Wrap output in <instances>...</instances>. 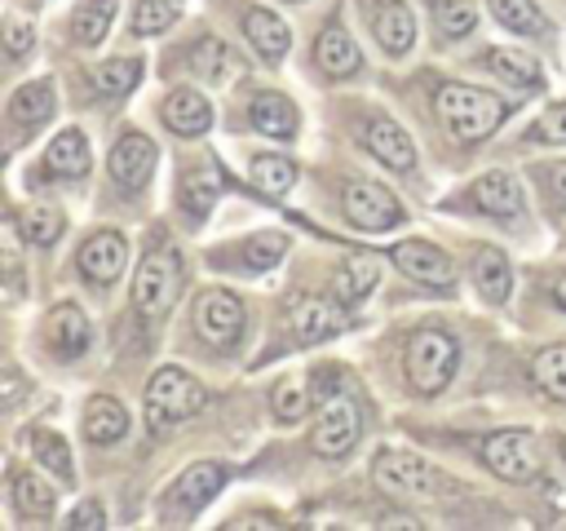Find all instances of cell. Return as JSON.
Here are the masks:
<instances>
[{
  "label": "cell",
  "instance_id": "484cf974",
  "mask_svg": "<svg viewBox=\"0 0 566 531\" xmlns=\"http://www.w3.org/2000/svg\"><path fill=\"white\" fill-rule=\"evenodd\" d=\"M469 270H473V283H478V292H482L486 301H504V296L513 292V270H509V257H504V252L478 248L473 261H469Z\"/></svg>",
  "mask_w": 566,
  "mask_h": 531
},
{
  "label": "cell",
  "instance_id": "277c9868",
  "mask_svg": "<svg viewBox=\"0 0 566 531\" xmlns=\"http://www.w3.org/2000/svg\"><path fill=\"white\" fill-rule=\"evenodd\" d=\"M455 363H460V345H455V336H447L438 327H420L407 341V376L420 394L447 389V381L455 376Z\"/></svg>",
  "mask_w": 566,
  "mask_h": 531
},
{
  "label": "cell",
  "instance_id": "e575fe53",
  "mask_svg": "<svg viewBox=\"0 0 566 531\" xmlns=\"http://www.w3.org/2000/svg\"><path fill=\"white\" fill-rule=\"evenodd\" d=\"M88 80H93V93H102V97H124V93L142 80V62H137V58H111V62L97 66Z\"/></svg>",
  "mask_w": 566,
  "mask_h": 531
},
{
  "label": "cell",
  "instance_id": "83f0119b",
  "mask_svg": "<svg viewBox=\"0 0 566 531\" xmlns=\"http://www.w3.org/2000/svg\"><path fill=\"white\" fill-rule=\"evenodd\" d=\"M217 190H221V173H217L212 164L190 168V173L181 177V190H177L186 217H190V221H203V217L212 212V204H217Z\"/></svg>",
  "mask_w": 566,
  "mask_h": 531
},
{
  "label": "cell",
  "instance_id": "f35d334b",
  "mask_svg": "<svg viewBox=\"0 0 566 531\" xmlns=\"http://www.w3.org/2000/svg\"><path fill=\"white\" fill-rule=\"evenodd\" d=\"M181 18V0H137L133 13V31L137 35H159Z\"/></svg>",
  "mask_w": 566,
  "mask_h": 531
},
{
  "label": "cell",
  "instance_id": "5bb4252c",
  "mask_svg": "<svg viewBox=\"0 0 566 531\" xmlns=\"http://www.w3.org/2000/svg\"><path fill=\"white\" fill-rule=\"evenodd\" d=\"M44 341H49V350H53V354H62V358H80V354L88 350V341H93L84 310H80L75 301L53 305V310H49V319H44Z\"/></svg>",
  "mask_w": 566,
  "mask_h": 531
},
{
  "label": "cell",
  "instance_id": "bcb514c9",
  "mask_svg": "<svg viewBox=\"0 0 566 531\" xmlns=\"http://www.w3.org/2000/svg\"><path fill=\"white\" fill-rule=\"evenodd\" d=\"M548 186H553V195L566 204V164H557V168H548Z\"/></svg>",
  "mask_w": 566,
  "mask_h": 531
},
{
  "label": "cell",
  "instance_id": "d6a6232c",
  "mask_svg": "<svg viewBox=\"0 0 566 531\" xmlns=\"http://www.w3.org/2000/svg\"><path fill=\"white\" fill-rule=\"evenodd\" d=\"M115 9H119V0H80L75 13H71V35H75L80 44L106 40V31H111V22H115Z\"/></svg>",
  "mask_w": 566,
  "mask_h": 531
},
{
  "label": "cell",
  "instance_id": "681fc988",
  "mask_svg": "<svg viewBox=\"0 0 566 531\" xmlns=\"http://www.w3.org/2000/svg\"><path fill=\"white\" fill-rule=\"evenodd\" d=\"M562 451H566V442H562Z\"/></svg>",
  "mask_w": 566,
  "mask_h": 531
},
{
  "label": "cell",
  "instance_id": "f1b7e54d",
  "mask_svg": "<svg viewBox=\"0 0 566 531\" xmlns=\"http://www.w3.org/2000/svg\"><path fill=\"white\" fill-rule=\"evenodd\" d=\"M376 40L385 44V53H407L416 44V18L402 0H385L376 13Z\"/></svg>",
  "mask_w": 566,
  "mask_h": 531
},
{
  "label": "cell",
  "instance_id": "f6af8a7d",
  "mask_svg": "<svg viewBox=\"0 0 566 531\" xmlns=\"http://www.w3.org/2000/svg\"><path fill=\"white\" fill-rule=\"evenodd\" d=\"M71 527H106V509L97 500H84L75 513H71Z\"/></svg>",
  "mask_w": 566,
  "mask_h": 531
},
{
  "label": "cell",
  "instance_id": "4dcf8cb0",
  "mask_svg": "<svg viewBox=\"0 0 566 531\" xmlns=\"http://www.w3.org/2000/svg\"><path fill=\"white\" fill-rule=\"evenodd\" d=\"M31 456H35V465L49 469L57 482H75V456H71V447H66L62 434L35 429V434H31Z\"/></svg>",
  "mask_w": 566,
  "mask_h": 531
},
{
  "label": "cell",
  "instance_id": "8d00e7d4",
  "mask_svg": "<svg viewBox=\"0 0 566 531\" xmlns=\"http://www.w3.org/2000/svg\"><path fill=\"white\" fill-rule=\"evenodd\" d=\"M531 372H535V385H539L544 394L566 398V345H548V350H539L535 363H531Z\"/></svg>",
  "mask_w": 566,
  "mask_h": 531
},
{
  "label": "cell",
  "instance_id": "ee69618b",
  "mask_svg": "<svg viewBox=\"0 0 566 531\" xmlns=\"http://www.w3.org/2000/svg\"><path fill=\"white\" fill-rule=\"evenodd\" d=\"M4 44H9V58H22L35 49V27L27 18H9L4 22Z\"/></svg>",
  "mask_w": 566,
  "mask_h": 531
},
{
  "label": "cell",
  "instance_id": "6da1fadb",
  "mask_svg": "<svg viewBox=\"0 0 566 531\" xmlns=\"http://www.w3.org/2000/svg\"><path fill=\"white\" fill-rule=\"evenodd\" d=\"M433 111L438 119H447V128L464 142H482L486 133H495L509 115V102L486 93V88H473V84H438L433 93Z\"/></svg>",
  "mask_w": 566,
  "mask_h": 531
},
{
  "label": "cell",
  "instance_id": "60d3db41",
  "mask_svg": "<svg viewBox=\"0 0 566 531\" xmlns=\"http://www.w3.org/2000/svg\"><path fill=\"white\" fill-rule=\"evenodd\" d=\"M310 412V394H305V381H296V376H283L279 385H274V416L283 420V425H292V420H301Z\"/></svg>",
  "mask_w": 566,
  "mask_h": 531
},
{
  "label": "cell",
  "instance_id": "603a6c76",
  "mask_svg": "<svg viewBox=\"0 0 566 531\" xmlns=\"http://www.w3.org/2000/svg\"><path fill=\"white\" fill-rule=\"evenodd\" d=\"M88 164H93V155H88V137L80 128H62L44 150V168L53 177H84Z\"/></svg>",
  "mask_w": 566,
  "mask_h": 531
},
{
  "label": "cell",
  "instance_id": "c3c4849f",
  "mask_svg": "<svg viewBox=\"0 0 566 531\" xmlns=\"http://www.w3.org/2000/svg\"><path fill=\"white\" fill-rule=\"evenodd\" d=\"M283 4H296V0H283Z\"/></svg>",
  "mask_w": 566,
  "mask_h": 531
},
{
  "label": "cell",
  "instance_id": "7402d4cb",
  "mask_svg": "<svg viewBox=\"0 0 566 531\" xmlns=\"http://www.w3.org/2000/svg\"><path fill=\"white\" fill-rule=\"evenodd\" d=\"M283 252H287V235H279V230H261V235L234 243V248L226 252L221 266H234V270H270V266L283 261Z\"/></svg>",
  "mask_w": 566,
  "mask_h": 531
},
{
  "label": "cell",
  "instance_id": "8992f818",
  "mask_svg": "<svg viewBox=\"0 0 566 531\" xmlns=\"http://www.w3.org/2000/svg\"><path fill=\"white\" fill-rule=\"evenodd\" d=\"M358 434H363V407H358V398L349 389H332L323 398V407H318L314 451L327 456V460H336V456H345L358 442Z\"/></svg>",
  "mask_w": 566,
  "mask_h": 531
},
{
  "label": "cell",
  "instance_id": "3957f363",
  "mask_svg": "<svg viewBox=\"0 0 566 531\" xmlns=\"http://www.w3.org/2000/svg\"><path fill=\"white\" fill-rule=\"evenodd\" d=\"M177 283H181V257L172 248H155L142 257L137 279H133V305L146 323H159L172 301H177Z\"/></svg>",
  "mask_w": 566,
  "mask_h": 531
},
{
  "label": "cell",
  "instance_id": "ac0fdd59",
  "mask_svg": "<svg viewBox=\"0 0 566 531\" xmlns=\"http://www.w3.org/2000/svg\"><path fill=\"white\" fill-rule=\"evenodd\" d=\"M345 323L340 314V301L332 296H305L292 305V327H296V341H323V336H336Z\"/></svg>",
  "mask_w": 566,
  "mask_h": 531
},
{
  "label": "cell",
  "instance_id": "d590c367",
  "mask_svg": "<svg viewBox=\"0 0 566 531\" xmlns=\"http://www.w3.org/2000/svg\"><path fill=\"white\" fill-rule=\"evenodd\" d=\"M62 212L53 208V204H31L27 212H22V235L35 243V248H49V243H57L62 239Z\"/></svg>",
  "mask_w": 566,
  "mask_h": 531
},
{
  "label": "cell",
  "instance_id": "4316f807",
  "mask_svg": "<svg viewBox=\"0 0 566 531\" xmlns=\"http://www.w3.org/2000/svg\"><path fill=\"white\" fill-rule=\"evenodd\" d=\"M482 66L495 71L500 80L517 84V88H539V84H544V71H539V62H535L526 49H491V53L482 58Z\"/></svg>",
  "mask_w": 566,
  "mask_h": 531
},
{
  "label": "cell",
  "instance_id": "8fae6325",
  "mask_svg": "<svg viewBox=\"0 0 566 531\" xmlns=\"http://www.w3.org/2000/svg\"><path fill=\"white\" fill-rule=\"evenodd\" d=\"M345 217L358 230H389V226L402 221V204L385 186H376V181H354L345 190Z\"/></svg>",
  "mask_w": 566,
  "mask_h": 531
},
{
  "label": "cell",
  "instance_id": "ab89813d",
  "mask_svg": "<svg viewBox=\"0 0 566 531\" xmlns=\"http://www.w3.org/2000/svg\"><path fill=\"white\" fill-rule=\"evenodd\" d=\"M491 13L509 31H544V13L535 0H491Z\"/></svg>",
  "mask_w": 566,
  "mask_h": 531
},
{
  "label": "cell",
  "instance_id": "cb8c5ba5",
  "mask_svg": "<svg viewBox=\"0 0 566 531\" xmlns=\"http://www.w3.org/2000/svg\"><path fill=\"white\" fill-rule=\"evenodd\" d=\"M314 53H318V66L327 71V75H354L358 71V44H354V35L340 27V22H327L323 27V35H318V44H314Z\"/></svg>",
  "mask_w": 566,
  "mask_h": 531
},
{
  "label": "cell",
  "instance_id": "44dd1931",
  "mask_svg": "<svg viewBox=\"0 0 566 531\" xmlns=\"http://www.w3.org/2000/svg\"><path fill=\"white\" fill-rule=\"evenodd\" d=\"M248 119H252V128L265 133V137H292V133H296V106H292L283 93H270V88L252 93Z\"/></svg>",
  "mask_w": 566,
  "mask_h": 531
},
{
  "label": "cell",
  "instance_id": "5b68a950",
  "mask_svg": "<svg viewBox=\"0 0 566 531\" xmlns=\"http://www.w3.org/2000/svg\"><path fill=\"white\" fill-rule=\"evenodd\" d=\"M371 473H376V482H380L389 496H402V500H429V496L442 491V473H438L429 460L411 456V451H389V447L376 451Z\"/></svg>",
  "mask_w": 566,
  "mask_h": 531
},
{
  "label": "cell",
  "instance_id": "7dc6e473",
  "mask_svg": "<svg viewBox=\"0 0 566 531\" xmlns=\"http://www.w3.org/2000/svg\"><path fill=\"white\" fill-rule=\"evenodd\" d=\"M557 305H562V310H566V279H562V283H557Z\"/></svg>",
  "mask_w": 566,
  "mask_h": 531
},
{
  "label": "cell",
  "instance_id": "1f68e13d",
  "mask_svg": "<svg viewBox=\"0 0 566 531\" xmlns=\"http://www.w3.org/2000/svg\"><path fill=\"white\" fill-rule=\"evenodd\" d=\"M13 509H18L22 518L44 522V518H53L57 496H53V487H49L44 478H35V473H13Z\"/></svg>",
  "mask_w": 566,
  "mask_h": 531
},
{
  "label": "cell",
  "instance_id": "d6986e66",
  "mask_svg": "<svg viewBox=\"0 0 566 531\" xmlns=\"http://www.w3.org/2000/svg\"><path fill=\"white\" fill-rule=\"evenodd\" d=\"M49 115H53V84H49V80L22 84V88L9 97V119H13V133H18V137L35 133Z\"/></svg>",
  "mask_w": 566,
  "mask_h": 531
},
{
  "label": "cell",
  "instance_id": "7c38bea8",
  "mask_svg": "<svg viewBox=\"0 0 566 531\" xmlns=\"http://www.w3.org/2000/svg\"><path fill=\"white\" fill-rule=\"evenodd\" d=\"M124 261H128V239L119 230L88 235L84 248H80V257H75V266H80V274L88 283H115L119 270H124Z\"/></svg>",
  "mask_w": 566,
  "mask_h": 531
},
{
  "label": "cell",
  "instance_id": "b9f144b4",
  "mask_svg": "<svg viewBox=\"0 0 566 531\" xmlns=\"http://www.w3.org/2000/svg\"><path fill=\"white\" fill-rule=\"evenodd\" d=\"M190 66H195L203 80H221L226 66H230V53H226L221 40H199V44L190 49Z\"/></svg>",
  "mask_w": 566,
  "mask_h": 531
},
{
  "label": "cell",
  "instance_id": "7bdbcfd3",
  "mask_svg": "<svg viewBox=\"0 0 566 531\" xmlns=\"http://www.w3.org/2000/svg\"><path fill=\"white\" fill-rule=\"evenodd\" d=\"M531 137H535V142H548V146H566V102L548 106V111L535 119Z\"/></svg>",
  "mask_w": 566,
  "mask_h": 531
},
{
  "label": "cell",
  "instance_id": "74e56055",
  "mask_svg": "<svg viewBox=\"0 0 566 531\" xmlns=\"http://www.w3.org/2000/svg\"><path fill=\"white\" fill-rule=\"evenodd\" d=\"M433 22L442 35L460 40L478 27V9H473V0H433Z\"/></svg>",
  "mask_w": 566,
  "mask_h": 531
},
{
  "label": "cell",
  "instance_id": "4fadbf2b",
  "mask_svg": "<svg viewBox=\"0 0 566 531\" xmlns=\"http://www.w3.org/2000/svg\"><path fill=\"white\" fill-rule=\"evenodd\" d=\"M155 155H159V150H155V142H150L146 133H124V137L115 142V150H111V177H115L119 186L137 190V186L150 181Z\"/></svg>",
  "mask_w": 566,
  "mask_h": 531
},
{
  "label": "cell",
  "instance_id": "9c48e42d",
  "mask_svg": "<svg viewBox=\"0 0 566 531\" xmlns=\"http://www.w3.org/2000/svg\"><path fill=\"white\" fill-rule=\"evenodd\" d=\"M389 261L402 274H411L416 283H424V288H438V292L455 288V261L438 243H429V239H402V243H394L389 248Z\"/></svg>",
  "mask_w": 566,
  "mask_h": 531
},
{
  "label": "cell",
  "instance_id": "f546056e",
  "mask_svg": "<svg viewBox=\"0 0 566 531\" xmlns=\"http://www.w3.org/2000/svg\"><path fill=\"white\" fill-rule=\"evenodd\" d=\"M376 279H380V266H376L371 257H354V261H345V266L336 270L332 296H336L340 305H358V301L376 288Z\"/></svg>",
  "mask_w": 566,
  "mask_h": 531
},
{
  "label": "cell",
  "instance_id": "30bf717a",
  "mask_svg": "<svg viewBox=\"0 0 566 531\" xmlns=\"http://www.w3.org/2000/svg\"><path fill=\"white\" fill-rule=\"evenodd\" d=\"M195 323H199V332H203L212 345H234L239 332H243V305H239L234 292L208 288V292H199V301H195Z\"/></svg>",
  "mask_w": 566,
  "mask_h": 531
},
{
  "label": "cell",
  "instance_id": "9a60e30c",
  "mask_svg": "<svg viewBox=\"0 0 566 531\" xmlns=\"http://www.w3.org/2000/svg\"><path fill=\"white\" fill-rule=\"evenodd\" d=\"M469 199H473V208H482V212H491V217H517L522 208H526V195H522V186H517V177L513 173H482L473 186H469Z\"/></svg>",
  "mask_w": 566,
  "mask_h": 531
},
{
  "label": "cell",
  "instance_id": "2e32d148",
  "mask_svg": "<svg viewBox=\"0 0 566 531\" xmlns=\"http://www.w3.org/2000/svg\"><path fill=\"white\" fill-rule=\"evenodd\" d=\"M159 111H164V124H168L177 137H199V133L212 128V106H208V97L195 93V88H172Z\"/></svg>",
  "mask_w": 566,
  "mask_h": 531
},
{
  "label": "cell",
  "instance_id": "ffe728a7",
  "mask_svg": "<svg viewBox=\"0 0 566 531\" xmlns=\"http://www.w3.org/2000/svg\"><path fill=\"white\" fill-rule=\"evenodd\" d=\"M363 142H367V150H371L380 164H389V168H411V164H416L411 137H407V128L394 124V119H371L367 133H363Z\"/></svg>",
  "mask_w": 566,
  "mask_h": 531
},
{
  "label": "cell",
  "instance_id": "52a82bcc",
  "mask_svg": "<svg viewBox=\"0 0 566 531\" xmlns=\"http://www.w3.org/2000/svg\"><path fill=\"white\" fill-rule=\"evenodd\" d=\"M226 465L221 460H195L168 491H164V518L168 522H186V518H195L221 487H226Z\"/></svg>",
  "mask_w": 566,
  "mask_h": 531
},
{
  "label": "cell",
  "instance_id": "d4e9b609",
  "mask_svg": "<svg viewBox=\"0 0 566 531\" xmlns=\"http://www.w3.org/2000/svg\"><path fill=\"white\" fill-rule=\"evenodd\" d=\"M124 434H128V412H124V403L111 398V394L88 398V407H84V438H88V442H119Z\"/></svg>",
  "mask_w": 566,
  "mask_h": 531
},
{
  "label": "cell",
  "instance_id": "e0dca14e",
  "mask_svg": "<svg viewBox=\"0 0 566 531\" xmlns=\"http://www.w3.org/2000/svg\"><path fill=\"white\" fill-rule=\"evenodd\" d=\"M243 35L252 40V49H256L265 62H283V58H287L292 31H287V22H283L279 13H270V9H261V4H252V9L243 13Z\"/></svg>",
  "mask_w": 566,
  "mask_h": 531
},
{
  "label": "cell",
  "instance_id": "836d02e7",
  "mask_svg": "<svg viewBox=\"0 0 566 531\" xmlns=\"http://www.w3.org/2000/svg\"><path fill=\"white\" fill-rule=\"evenodd\" d=\"M252 181H256V190H265V195H287L292 186H296V164L287 159V155H279V150H261V155H252Z\"/></svg>",
  "mask_w": 566,
  "mask_h": 531
},
{
  "label": "cell",
  "instance_id": "7a4b0ae2",
  "mask_svg": "<svg viewBox=\"0 0 566 531\" xmlns=\"http://www.w3.org/2000/svg\"><path fill=\"white\" fill-rule=\"evenodd\" d=\"M203 407H208V389L181 367H159L146 385V416H150L155 429L181 425V420L199 416Z\"/></svg>",
  "mask_w": 566,
  "mask_h": 531
},
{
  "label": "cell",
  "instance_id": "ba28073f",
  "mask_svg": "<svg viewBox=\"0 0 566 531\" xmlns=\"http://www.w3.org/2000/svg\"><path fill=\"white\" fill-rule=\"evenodd\" d=\"M482 465L509 482H531L539 473L535 434L531 429H495L482 438Z\"/></svg>",
  "mask_w": 566,
  "mask_h": 531
}]
</instances>
